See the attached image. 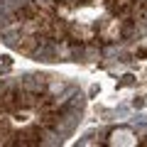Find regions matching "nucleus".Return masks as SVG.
<instances>
[{
	"instance_id": "nucleus-1",
	"label": "nucleus",
	"mask_w": 147,
	"mask_h": 147,
	"mask_svg": "<svg viewBox=\"0 0 147 147\" xmlns=\"http://www.w3.org/2000/svg\"><path fill=\"white\" fill-rule=\"evenodd\" d=\"M7 145L12 147H37V145H44L42 140V127H25V130H20L17 135H12V140L7 142Z\"/></svg>"
},
{
	"instance_id": "nucleus-2",
	"label": "nucleus",
	"mask_w": 147,
	"mask_h": 147,
	"mask_svg": "<svg viewBox=\"0 0 147 147\" xmlns=\"http://www.w3.org/2000/svg\"><path fill=\"white\" fill-rule=\"evenodd\" d=\"M132 3L135 0H108V10L118 17H130V10H132Z\"/></svg>"
},
{
	"instance_id": "nucleus-3",
	"label": "nucleus",
	"mask_w": 147,
	"mask_h": 147,
	"mask_svg": "<svg viewBox=\"0 0 147 147\" xmlns=\"http://www.w3.org/2000/svg\"><path fill=\"white\" fill-rule=\"evenodd\" d=\"M130 17L132 20H142V17H147V0H135L132 3V10H130Z\"/></svg>"
},
{
	"instance_id": "nucleus-4",
	"label": "nucleus",
	"mask_w": 147,
	"mask_h": 147,
	"mask_svg": "<svg viewBox=\"0 0 147 147\" xmlns=\"http://www.w3.org/2000/svg\"><path fill=\"white\" fill-rule=\"evenodd\" d=\"M135 57H137V59H147V47L137 49V52H135Z\"/></svg>"
}]
</instances>
